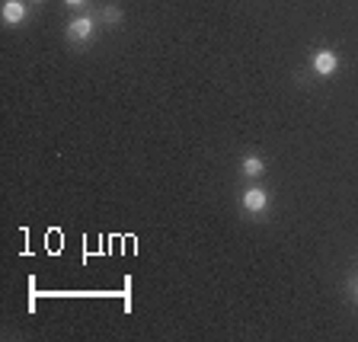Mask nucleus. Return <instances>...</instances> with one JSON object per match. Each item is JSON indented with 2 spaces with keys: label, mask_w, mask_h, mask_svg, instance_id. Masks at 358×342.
Listing matches in <instances>:
<instances>
[{
  "label": "nucleus",
  "mask_w": 358,
  "mask_h": 342,
  "mask_svg": "<svg viewBox=\"0 0 358 342\" xmlns=\"http://www.w3.org/2000/svg\"><path fill=\"white\" fill-rule=\"evenodd\" d=\"M240 205H243V211H247V215L262 217L269 211V192L262 189V186H247V189H243V195H240Z\"/></svg>",
  "instance_id": "obj_1"
},
{
  "label": "nucleus",
  "mask_w": 358,
  "mask_h": 342,
  "mask_svg": "<svg viewBox=\"0 0 358 342\" xmlns=\"http://www.w3.org/2000/svg\"><path fill=\"white\" fill-rule=\"evenodd\" d=\"M93 33H96V19H93V17H74L71 23H67V29H64L67 42H74V45L90 42Z\"/></svg>",
  "instance_id": "obj_2"
},
{
  "label": "nucleus",
  "mask_w": 358,
  "mask_h": 342,
  "mask_svg": "<svg viewBox=\"0 0 358 342\" xmlns=\"http://www.w3.org/2000/svg\"><path fill=\"white\" fill-rule=\"evenodd\" d=\"M310 67H314L316 77H333L339 71V55L333 48H316L314 58H310Z\"/></svg>",
  "instance_id": "obj_3"
},
{
  "label": "nucleus",
  "mask_w": 358,
  "mask_h": 342,
  "mask_svg": "<svg viewBox=\"0 0 358 342\" xmlns=\"http://www.w3.org/2000/svg\"><path fill=\"white\" fill-rule=\"evenodd\" d=\"M0 17H3V23L7 26H19L26 17H29V7H26V0H3Z\"/></svg>",
  "instance_id": "obj_4"
},
{
  "label": "nucleus",
  "mask_w": 358,
  "mask_h": 342,
  "mask_svg": "<svg viewBox=\"0 0 358 342\" xmlns=\"http://www.w3.org/2000/svg\"><path fill=\"white\" fill-rule=\"evenodd\" d=\"M240 173L247 176V179H259V176L266 173V160L259 157V154H247V157L240 160Z\"/></svg>",
  "instance_id": "obj_5"
},
{
  "label": "nucleus",
  "mask_w": 358,
  "mask_h": 342,
  "mask_svg": "<svg viewBox=\"0 0 358 342\" xmlns=\"http://www.w3.org/2000/svg\"><path fill=\"white\" fill-rule=\"evenodd\" d=\"M100 17L106 19V23L118 26V23H122V10H118V7H112V3H109V7H102V13H100Z\"/></svg>",
  "instance_id": "obj_6"
},
{
  "label": "nucleus",
  "mask_w": 358,
  "mask_h": 342,
  "mask_svg": "<svg viewBox=\"0 0 358 342\" xmlns=\"http://www.w3.org/2000/svg\"><path fill=\"white\" fill-rule=\"evenodd\" d=\"M64 3H67V7H71V10H80V7H87L90 0H64Z\"/></svg>",
  "instance_id": "obj_7"
},
{
  "label": "nucleus",
  "mask_w": 358,
  "mask_h": 342,
  "mask_svg": "<svg viewBox=\"0 0 358 342\" xmlns=\"http://www.w3.org/2000/svg\"><path fill=\"white\" fill-rule=\"evenodd\" d=\"M349 291H352V298L358 300V276H355V278H352V282H349Z\"/></svg>",
  "instance_id": "obj_8"
},
{
  "label": "nucleus",
  "mask_w": 358,
  "mask_h": 342,
  "mask_svg": "<svg viewBox=\"0 0 358 342\" xmlns=\"http://www.w3.org/2000/svg\"><path fill=\"white\" fill-rule=\"evenodd\" d=\"M33 3H42V0H33Z\"/></svg>",
  "instance_id": "obj_9"
}]
</instances>
